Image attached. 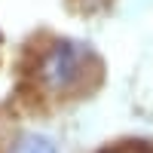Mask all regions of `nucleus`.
Returning a JSON list of instances; mask_svg holds the SVG:
<instances>
[{
    "mask_svg": "<svg viewBox=\"0 0 153 153\" xmlns=\"http://www.w3.org/2000/svg\"><path fill=\"white\" fill-rule=\"evenodd\" d=\"M98 71V61L92 55V49L76 43V40H52L40 58H37V86L46 95H74L86 86L89 74Z\"/></svg>",
    "mask_w": 153,
    "mask_h": 153,
    "instance_id": "nucleus-1",
    "label": "nucleus"
},
{
    "mask_svg": "<svg viewBox=\"0 0 153 153\" xmlns=\"http://www.w3.org/2000/svg\"><path fill=\"white\" fill-rule=\"evenodd\" d=\"M9 153H58L55 144L46 135H22L16 144L9 147Z\"/></svg>",
    "mask_w": 153,
    "mask_h": 153,
    "instance_id": "nucleus-2",
    "label": "nucleus"
},
{
    "mask_svg": "<svg viewBox=\"0 0 153 153\" xmlns=\"http://www.w3.org/2000/svg\"><path fill=\"white\" fill-rule=\"evenodd\" d=\"M101 153H153V144L150 141H123V144L104 147Z\"/></svg>",
    "mask_w": 153,
    "mask_h": 153,
    "instance_id": "nucleus-3",
    "label": "nucleus"
}]
</instances>
